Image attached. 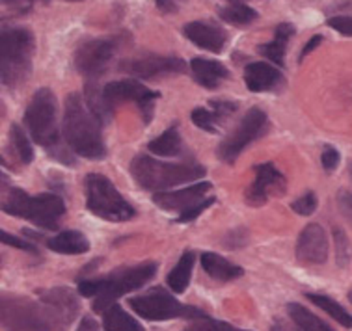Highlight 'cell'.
Wrapping results in <instances>:
<instances>
[{
	"mask_svg": "<svg viewBox=\"0 0 352 331\" xmlns=\"http://www.w3.org/2000/svg\"><path fill=\"white\" fill-rule=\"evenodd\" d=\"M34 301L25 296L4 294L0 299V322L6 331H65L73 322L69 315L49 299Z\"/></svg>",
	"mask_w": 352,
	"mask_h": 331,
	"instance_id": "obj_1",
	"label": "cell"
},
{
	"mask_svg": "<svg viewBox=\"0 0 352 331\" xmlns=\"http://www.w3.org/2000/svg\"><path fill=\"white\" fill-rule=\"evenodd\" d=\"M101 123V117L88 106L82 95H67L64 110V138L73 153L90 160H101L107 157Z\"/></svg>",
	"mask_w": 352,
	"mask_h": 331,
	"instance_id": "obj_2",
	"label": "cell"
},
{
	"mask_svg": "<svg viewBox=\"0 0 352 331\" xmlns=\"http://www.w3.org/2000/svg\"><path fill=\"white\" fill-rule=\"evenodd\" d=\"M157 262H144L138 266L118 268L101 277L78 281V293L86 298H94V311L104 312L120 296L142 288L157 274Z\"/></svg>",
	"mask_w": 352,
	"mask_h": 331,
	"instance_id": "obj_3",
	"label": "cell"
},
{
	"mask_svg": "<svg viewBox=\"0 0 352 331\" xmlns=\"http://www.w3.org/2000/svg\"><path fill=\"white\" fill-rule=\"evenodd\" d=\"M131 175L136 185L151 192L170 190L173 186L198 181L205 175V168L198 162L170 164L151 159L148 155H138L131 162Z\"/></svg>",
	"mask_w": 352,
	"mask_h": 331,
	"instance_id": "obj_4",
	"label": "cell"
},
{
	"mask_svg": "<svg viewBox=\"0 0 352 331\" xmlns=\"http://www.w3.org/2000/svg\"><path fill=\"white\" fill-rule=\"evenodd\" d=\"M36 51L34 34L26 28H4L0 43V77L8 88H15L26 80L32 71Z\"/></svg>",
	"mask_w": 352,
	"mask_h": 331,
	"instance_id": "obj_5",
	"label": "cell"
},
{
	"mask_svg": "<svg viewBox=\"0 0 352 331\" xmlns=\"http://www.w3.org/2000/svg\"><path fill=\"white\" fill-rule=\"evenodd\" d=\"M2 210L10 216L23 218L41 229H56L60 218L65 214V203L56 194L30 196L25 190L12 188L8 192Z\"/></svg>",
	"mask_w": 352,
	"mask_h": 331,
	"instance_id": "obj_6",
	"label": "cell"
},
{
	"mask_svg": "<svg viewBox=\"0 0 352 331\" xmlns=\"http://www.w3.org/2000/svg\"><path fill=\"white\" fill-rule=\"evenodd\" d=\"M25 123L38 146L45 147L51 153L58 151V104L51 89L41 88L34 93L25 112Z\"/></svg>",
	"mask_w": 352,
	"mask_h": 331,
	"instance_id": "obj_7",
	"label": "cell"
},
{
	"mask_svg": "<svg viewBox=\"0 0 352 331\" xmlns=\"http://www.w3.org/2000/svg\"><path fill=\"white\" fill-rule=\"evenodd\" d=\"M86 207L91 214L109 222H127L136 216V210L118 192L112 181L99 173L86 177Z\"/></svg>",
	"mask_w": 352,
	"mask_h": 331,
	"instance_id": "obj_8",
	"label": "cell"
},
{
	"mask_svg": "<svg viewBox=\"0 0 352 331\" xmlns=\"http://www.w3.org/2000/svg\"><path fill=\"white\" fill-rule=\"evenodd\" d=\"M129 306L136 315H140L142 319L153 320V322L172 319L196 320L207 317L201 309H196L192 306H183L181 301L175 299L173 294H170L166 288L162 287H153L148 293L129 299Z\"/></svg>",
	"mask_w": 352,
	"mask_h": 331,
	"instance_id": "obj_9",
	"label": "cell"
},
{
	"mask_svg": "<svg viewBox=\"0 0 352 331\" xmlns=\"http://www.w3.org/2000/svg\"><path fill=\"white\" fill-rule=\"evenodd\" d=\"M269 127L267 114L259 109H250L241 119L237 127L233 128L230 136H226L222 144L218 146V157L224 162H235L237 157L243 153L252 141H256Z\"/></svg>",
	"mask_w": 352,
	"mask_h": 331,
	"instance_id": "obj_10",
	"label": "cell"
},
{
	"mask_svg": "<svg viewBox=\"0 0 352 331\" xmlns=\"http://www.w3.org/2000/svg\"><path fill=\"white\" fill-rule=\"evenodd\" d=\"M102 99L107 102L112 112L120 104V102H136L140 109L142 119L148 125L153 119V102L159 99L157 91H151L144 84H140L136 78H122V80H114L102 86Z\"/></svg>",
	"mask_w": 352,
	"mask_h": 331,
	"instance_id": "obj_11",
	"label": "cell"
},
{
	"mask_svg": "<svg viewBox=\"0 0 352 331\" xmlns=\"http://www.w3.org/2000/svg\"><path fill=\"white\" fill-rule=\"evenodd\" d=\"M118 49L114 38H102L86 41L75 52V67L80 75L88 78H97L109 67Z\"/></svg>",
	"mask_w": 352,
	"mask_h": 331,
	"instance_id": "obj_12",
	"label": "cell"
},
{
	"mask_svg": "<svg viewBox=\"0 0 352 331\" xmlns=\"http://www.w3.org/2000/svg\"><path fill=\"white\" fill-rule=\"evenodd\" d=\"M185 62L181 58L173 56H159V54H146V56L125 60L120 69L127 73L129 77L135 78H157L162 75H173V73H183Z\"/></svg>",
	"mask_w": 352,
	"mask_h": 331,
	"instance_id": "obj_13",
	"label": "cell"
},
{
	"mask_svg": "<svg viewBox=\"0 0 352 331\" xmlns=\"http://www.w3.org/2000/svg\"><path fill=\"white\" fill-rule=\"evenodd\" d=\"M285 190V177L274 164H257L256 179L246 190V201L252 207H259L269 201L270 196H278Z\"/></svg>",
	"mask_w": 352,
	"mask_h": 331,
	"instance_id": "obj_14",
	"label": "cell"
},
{
	"mask_svg": "<svg viewBox=\"0 0 352 331\" xmlns=\"http://www.w3.org/2000/svg\"><path fill=\"white\" fill-rule=\"evenodd\" d=\"M296 259L304 264H322L328 259V236L319 223L304 227L296 240Z\"/></svg>",
	"mask_w": 352,
	"mask_h": 331,
	"instance_id": "obj_15",
	"label": "cell"
},
{
	"mask_svg": "<svg viewBox=\"0 0 352 331\" xmlns=\"http://www.w3.org/2000/svg\"><path fill=\"white\" fill-rule=\"evenodd\" d=\"M211 183L209 181H199L196 185L186 186L183 190L177 192H155L153 201L159 205L160 209L166 210H186L199 203L201 199H205V194L211 192Z\"/></svg>",
	"mask_w": 352,
	"mask_h": 331,
	"instance_id": "obj_16",
	"label": "cell"
},
{
	"mask_svg": "<svg viewBox=\"0 0 352 331\" xmlns=\"http://www.w3.org/2000/svg\"><path fill=\"white\" fill-rule=\"evenodd\" d=\"M244 82L254 93H263V91L280 88V84L283 82V75L282 71L272 64L254 62L246 65L244 69Z\"/></svg>",
	"mask_w": 352,
	"mask_h": 331,
	"instance_id": "obj_17",
	"label": "cell"
},
{
	"mask_svg": "<svg viewBox=\"0 0 352 331\" xmlns=\"http://www.w3.org/2000/svg\"><path fill=\"white\" fill-rule=\"evenodd\" d=\"M185 36L199 49H205L209 52H220L226 45V34L220 26L212 23H204V21H194L183 28Z\"/></svg>",
	"mask_w": 352,
	"mask_h": 331,
	"instance_id": "obj_18",
	"label": "cell"
},
{
	"mask_svg": "<svg viewBox=\"0 0 352 331\" xmlns=\"http://www.w3.org/2000/svg\"><path fill=\"white\" fill-rule=\"evenodd\" d=\"M209 106H211V110H192V123L196 127L207 130V133H217L226 117H230L237 110V104L230 101H211Z\"/></svg>",
	"mask_w": 352,
	"mask_h": 331,
	"instance_id": "obj_19",
	"label": "cell"
},
{
	"mask_svg": "<svg viewBox=\"0 0 352 331\" xmlns=\"http://www.w3.org/2000/svg\"><path fill=\"white\" fill-rule=\"evenodd\" d=\"M190 69H192L194 80L209 89L218 88L222 80L230 77V71L226 69L224 65L207 58H194L190 62Z\"/></svg>",
	"mask_w": 352,
	"mask_h": 331,
	"instance_id": "obj_20",
	"label": "cell"
},
{
	"mask_svg": "<svg viewBox=\"0 0 352 331\" xmlns=\"http://www.w3.org/2000/svg\"><path fill=\"white\" fill-rule=\"evenodd\" d=\"M201 266H204L205 274L212 277V279L222 281H233L241 277L244 274V270L237 264H233L224 257H220L218 253H201Z\"/></svg>",
	"mask_w": 352,
	"mask_h": 331,
	"instance_id": "obj_21",
	"label": "cell"
},
{
	"mask_svg": "<svg viewBox=\"0 0 352 331\" xmlns=\"http://www.w3.org/2000/svg\"><path fill=\"white\" fill-rule=\"evenodd\" d=\"M47 248L62 255H80L90 251V242L80 231H62L45 240Z\"/></svg>",
	"mask_w": 352,
	"mask_h": 331,
	"instance_id": "obj_22",
	"label": "cell"
},
{
	"mask_svg": "<svg viewBox=\"0 0 352 331\" xmlns=\"http://www.w3.org/2000/svg\"><path fill=\"white\" fill-rule=\"evenodd\" d=\"M295 36V26L291 25V23H282V25L276 28L274 39L270 41V43H265L259 47V52H261L263 56L270 60L272 64L280 65L282 67L285 62V49H287L289 39Z\"/></svg>",
	"mask_w": 352,
	"mask_h": 331,
	"instance_id": "obj_23",
	"label": "cell"
},
{
	"mask_svg": "<svg viewBox=\"0 0 352 331\" xmlns=\"http://www.w3.org/2000/svg\"><path fill=\"white\" fill-rule=\"evenodd\" d=\"M194 262H196V253L194 251H185L181 255V259L177 264L170 270V274L166 277L168 288L175 294H183L190 283V275H192Z\"/></svg>",
	"mask_w": 352,
	"mask_h": 331,
	"instance_id": "obj_24",
	"label": "cell"
},
{
	"mask_svg": "<svg viewBox=\"0 0 352 331\" xmlns=\"http://www.w3.org/2000/svg\"><path fill=\"white\" fill-rule=\"evenodd\" d=\"M287 315L296 326V331H333L324 320H320L307 307L296 304V301L287 304Z\"/></svg>",
	"mask_w": 352,
	"mask_h": 331,
	"instance_id": "obj_25",
	"label": "cell"
},
{
	"mask_svg": "<svg viewBox=\"0 0 352 331\" xmlns=\"http://www.w3.org/2000/svg\"><path fill=\"white\" fill-rule=\"evenodd\" d=\"M102 328L104 331H146L138 320L123 311L118 304H112L102 312Z\"/></svg>",
	"mask_w": 352,
	"mask_h": 331,
	"instance_id": "obj_26",
	"label": "cell"
},
{
	"mask_svg": "<svg viewBox=\"0 0 352 331\" xmlns=\"http://www.w3.org/2000/svg\"><path fill=\"white\" fill-rule=\"evenodd\" d=\"M148 151L157 155V157H177V155L183 153V141H181V134L177 127L173 125V127L166 128L159 138L149 141Z\"/></svg>",
	"mask_w": 352,
	"mask_h": 331,
	"instance_id": "obj_27",
	"label": "cell"
},
{
	"mask_svg": "<svg viewBox=\"0 0 352 331\" xmlns=\"http://www.w3.org/2000/svg\"><path fill=\"white\" fill-rule=\"evenodd\" d=\"M306 298L317 307H320L327 315H330L338 324L352 330V315L346 311L345 307H341L336 299L330 298V296H322V294H306Z\"/></svg>",
	"mask_w": 352,
	"mask_h": 331,
	"instance_id": "obj_28",
	"label": "cell"
},
{
	"mask_svg": "<svg viewBox=\"0 0 352 331\" xmlns=\"http://www.w3.org/2000/svg\"><path fill=\"white\" fill-rule=\"evenodd\" d=\"M218 15H220V19L224 21V23H230V25L235 26L250 25V23H254L259 17L254 8L241 4V2H231L226 8H222L218 12Z\"/></svg>",
	"mask_w": 352,
	"mask_h": 331,
	"instance_id": "obj_29",
	"label": "cell"
},
{
	"mask_svg": "<svg viewBox=\"0 0 352 331\" xmlns=\"http://www.w3.org/2000/svg\"><path fill=\"white\" fill-rule=\"evenodd\" d=\"M10 138H12V146L15 149V153L21 159L23 164H32L34 162V149L30 144V138L26 136L25 130L19 125H12L10 130Z\"/></svg>",
	"mask_w": 352,
	"mask_h": 331,
	"instance_id": "obj_30",
	"label": "cell"
},
{
	"mask_svg": "<svg viewBox=\"0 0 352 331\" xmlns=\"http://www.w3.org/2000/svg\"><path fill=\"white\" fill-rule=\"evenodd\" d=\"M333 244H336V259H338V266L345 268L352 261V244L345 231L336 227L333 229Z\"/></svg>",
	"mask_w": 352,
	"mask_h": 331,
	"instance_id": "obj_31",
	"label": "cell"
},
{
	"mask_svg": "<svg viewBox=\"0 0 352 331\" xmlns=\"http://www.w3.org/2000/svg\"><path fill=\"white\" fill-rule=\"evenodd\" d=\"M185 331H248V330H239L235 326L222 322V320H212L209 317L204 319H196L194 324H190Z\"/></svg>",
	"mask_w": 352,
	"mask_h": 331,
	"instance_id": "obj_32",
	"label": "cell"
},
{
	"mask_svg": "<svg viewBox=\"0 0 352 331\" xmlns=\"http://www.w3.org/2000/svg\"><path fill=\"white\" fill-rule=\"evenodd\" d=\"M317 205H319L317 196H315L314 192H307V194L300 196L296 201H293L291 207H293V210H295L296 214H300V216H309V214H314L315 210H317Z\"/></svg>",
	"mask_w": 352,
	"mask_h": 331,
	"instance_id": "obj_33",
	"label": "cell"
},
{
	"mask_svg": "<svg viewBox=\"0 0 352 331\" xmlns=\"http://www.w3.org/2000/svg\"><path fill=\"white\" fill-rule=\"evenodd\" d=\"M214 203V198H207V199H201L199 203H196L194 207H190V209L183 210L179 214V218H177V222L179 223H186V222H192L194 218H198L201 212H204L205 209H209L211 205Z\"/></svg>",
	"mask_w": 352,
	"mask_h": 331,
	"instance_id": "obj_34",
	"label": "cell"
},
{
	"mask_svg": "<svg viewBox=\"0 0 352 331\" xmlns=\"http://www.w3.org/2000/svg\"><path fill=\"white\" fill-rule=\"evenodd\" d=\"M328 26H332L336 32H340L341 36H352V17L349 15H336L327 21Z\"/></svg>",
	"mask_w": 352,
	"mask_h": 331,
	"instance_id": "obj_35",
	"label": "cell"
},
{
	"mask_svg": "<svg viewBox=\"0 0 352 331\" xmlns=\"http://www.w3.org/2000/svg\"><path fill=\"white\" fill-rule=\"evenodd\" d=\"M0 238H2V242L8 244V246H13V248L23 249V251H28V253H38V249H36V246H34L30 240L17 238V236H13V235H10V233H6V231L0 235Z\"/></svg>",
	"mask_w": 352,
	"mask_h": 331,
	"instance_id": "obj_36",
	"label": "cell"
},
{
	"mask_svg": "<svg viewBox=\"0 0 352 331\" xmlns=\"http://www.w3.org/2000/svg\"><path fill=\"white\" fill-rule=\"evenodd\" d=\"M340 151L336 147H324V151L320 155V162H322V168L327 172H333L338 166H340Z\"/></svg>",
	"mask_w": 352,
	"mask_h": 331,
	"instance_id": "obj_37",
	"label": "cell"
},
{
	"mask_svg": "<svg viewBox=\"0 0 352 331\" xmlns=\"http://www.w3.org/2000/svg\"><path fill=\"white\" fill-rule=\"evenodd\" d=\"M338 205H340L343 216L352 223V194L346 190H341L338 196Z\"/></svg>",
	"mask_w": 352,
	"mask_h": 331,
	"instance_id": "obj_38",
	"label": "cell"
},
{
	"mask_svg": "<svg viewBox=\"0 0 352 331\" xmlns=\"http://www.w3.org/2000/svg\"><path fill=\"white\" fill-rule=\"evenodd\" d=\"M77 331H101V328H99V324H97V320L94 319V317L86 315V317H82L80 322H78Z\"/></svg>",
	"mask_w": 352,
	"mask_h": 331,
	"instance_id": "obj_39",
	"label": "cell"
},
{
	"mask_svg": "<svg viewBox=\"0 0 352 331\" xmlns=\"http://www.w3.org/2000/svg\"><path fill=\"white\" fill-rule=\"evenodd\" d=\"M181 6V0H157V8L162 13H173L177 12V8Z\"/></svg>",
	"mask_w": 352,
	"mask_h": 331,
	"instance_id": "obj_40",
	"label": "cell"
},
{
	"mask_svg": "<svg viewBox=\"0 0 352 331\" xmlns=\"http://www.w3.org/2000/svg\"><path fill=\"white\" fill-rule=\"evenodd\" d=\"M320 41H322V36H314V38L309 39V41H307V43H306V47L302 49L300 56H298V62H302V60H304V58H306L307 54H309V52L315 51V49H317V47H319V45H320Z\"/></svg>",
	"mask_w": 352,
	"mask_h": 331,
	"instance_id": "obj_41",
	"label": "cell"
},
{
	"mask_svg": "<svg viewBox=\"0 0 352 331\" xmlns=\"http://www.w3.org/2000/svg\"><path fill=\"white\" fill-rule=\"evenodd\" d=\"M2 2H4V4H8V6H10V4H17L19 0H2Z\"/></svg>",
	"mask_w": 352,
	"mask_h": 331,
	"instance_id": "obj_42",
	"label": "cell"
},
{
	"mask_svg": "<svg viewBox=\"0 0 352 331\" xmlns=\"http://www.w3.org/2000/svg\"><path fill=\"white\" fill-rule=\"evenodd\" d=\"M349 299H351V304H352V288L349 290Z\"/></svg>",
	"mask_w": 352,
	"mask_h": 331,
	"instance_id": "obj_43",
	"label": "cell"
},
{
	"mask_svg": "<svg viewBox=\"0 0 352 331\" xmlns=\"http://www.w3.org/2000/svg\"><path fill=\"white\" fill-rule=\"evenodd\" d=\"M228 2H243V0H228Z\"/></svg>",
	"mask_w": 352,
	"mask_h": 331,
	"instance_id": "obj_44",
	"label": "cell"
},
{
	"mask_svg": "<svg viewBox=\"0 0 352 331\" xmlns=\"http://www.w3.org/2000/svg\"><path fill=\"white\" fill-rule=\"evenodd\" d=\"M351 177H352V164H351Z\"/></svg>",
	"mask_w": 352,
	"mask_h": 331,
	"instance_id": "obj_45",
	"label": "cell"
},
{
	"mask_svg": "<svg viewBox=\"0 0 352 331\" xmlns=\"http://www.w3.org/2000/svg\"><path fill=\"white\" fill-rule=\"evenodd\" d=\"M73 2H80V0H73Z\"/></svg>",
	"mask_w": 352,
	"mask_h": 331,
	"instance_id": "obj_46",
	"label": "cell"
}]
</instances>
